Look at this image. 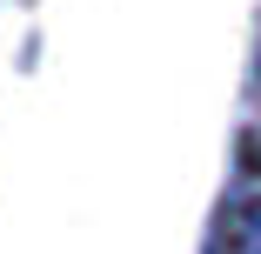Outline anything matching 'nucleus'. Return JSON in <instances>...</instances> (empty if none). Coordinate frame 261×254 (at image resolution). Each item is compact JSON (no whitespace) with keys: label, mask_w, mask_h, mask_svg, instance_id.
<instances>
[]
</instances>
